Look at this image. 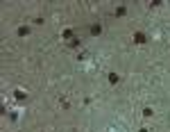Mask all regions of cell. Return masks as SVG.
Here are the masks:
<instances>
[{
    "label": "cell",
    "instance_id": "6da1fadb",
    "mask_svg": "<svg viewBox=\"0 0 170 132\" xmlns=\"http://www.w3.org/2000/svg\"><path fill=\"white\" fill-rule=\"evenodd\" d=\"M134 41H136V43H145V34H143V32H136V34H134Z\"/></svg>",
    "mask_w": 170,
    "mask_h": 132
},
{
    "label": "cell",
    "instance_id": "3957f363",
    "mask_svg": "<svg viewBox=\"0 0 170 132\" xmlns=\"http://www.w3.org/2000/svg\"><path fill=\"white\" fill-rule=\"evenodd\" d=\"M109 82H118V75H116V73H109Z\"/></svg>",
    "mask_w": 170,
    "mask_h": 132
},
{
    "label": "cell",
    "instance_id": "7a4b0ae2",
    "mask_svg": "<svg viewBox=\"0 0 170 132\" xmlns=\"http://www.w3.org/2000/svg\"><path fill=\"white\" fill-rule=\"evenodd\" d=\"M91 32H93V34H100L102 27H100V25H93V27H91Z\"/></svg>",
    "mask_w": 170,
    "mask_h": 132
}]
</instances>
